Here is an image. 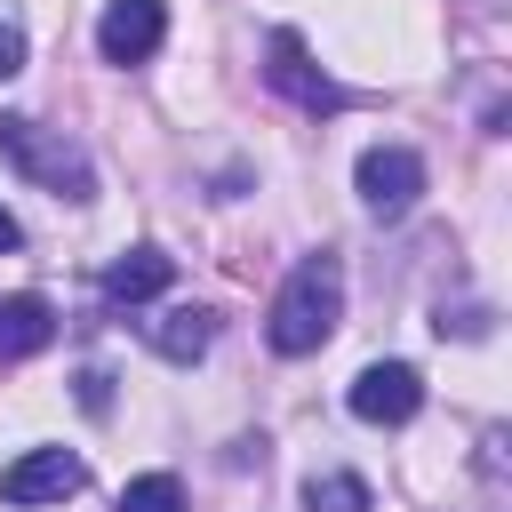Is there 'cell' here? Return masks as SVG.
I'll return each instance as SVG.
<instances>
[{"label": "cell", "instance_id": "cell-3", "mask_svg": "<svg viewBox=\"0 0 512 512\" xmlns=\"http://www.w3.org/2000/svg\"><path fill=\"white\" fill-rule=\"evenodd\" d=\"M88 488V464L72 456V448H24L8 472H0V496L8 504H64V496H80Z\"/></svg>", "mask_w": 512, "mask_h": 512}, {"label": "cell", "instance_id": "cell-13", "mask_svg": "<svg viewBox=\"0 0 512 512\" xmlns=\"http://www.w3.org/2000/svg\"><path fill=\"white\" fill-rule=\"evenodd\" d=\"M8 72H24V24L0 16V80H8Z\"/></svg>", "mask_w": 512, "mask_h": 512}, {"label": "cell", "instance_id": "cell-5", "mask_svg": "<svg viewBox=\"0 0 512 512\" xmlns=\"http://www.w3.org/2000/svg\"><path fill=\"white\" fill-rule=\"evenodd\" d=\"M352 416L360 424H408L416 408H424V376L408 368V360H376V368H360L352 376Z\"/></svg>", "mask_w": 512, "mask_h": 512}, {"label": "cell", "instance_id": "cell-6", "mask_svg": "<svg viewBox=\"0 0 512 512\" xmlns=\"http://www.w3.org/2000/svg\"><path fill=\"white\" fill-rule=\"evenodd\" d=\"M160 40H168V8H160V0H112V8L96 16L104 64H144Z\"/></svg>", "mask_w": 512, "mask_h": 512}, {"label": "cell", "instance_id": "cell-7", "mask_svg": "<svg viewBox=\"0 0 512 512\" xmlns=\"http://www.w3.org/2000/svg\"><path fill=\"white\" fill-rule=\"evenodd\" d=\"M264 80H272L280 96H296L304 112H336V104H344V88L304 56V40H296V32H272V64H264Z\"/></svg>", "mask_w": 512, "mask_h": 512}, {"label": "cell", "instance_id": "cell-14", "mask_svg": "<svg viewBox=\"0 0 512 512\" xmlns=\"http://www.w3.org/2000/svg\"><path fill=\"white\" fill-rule=\"evenodd\" d=\"M16 240H24V232H16V216L0 208V248H16Z\"/></svg>", "mask_w": 512, "mask_h": 512}, {"label": "cell", "instance_id": "cell-10", "mask_svg": "<svg viewBox=\"0 0 512 512\" xmlns=\"http://www.w3.org/2000/svg\"><path fill=\"white\" fill-rule=\"evenodd\" d=\"M48 336H56L48 296H0V360H32L48 352Z\"/></svg>", "mask_w": 512, "mask_h": 512}, {"label": "cell", "instance_id": "cell-8", "mask_svg": "<svg viewBox=\"0 0 512 512\" xmlns=\"http://www.w3.org/2000/svg\"><path fill=\"white\" fill-rule=\"evenodd\" d=\"M144 344L160 352V360H200L208 344H216V312H200V304H168L160 320H144Z\"/></svg>", "mask_w": 512, "mask_h": 512}, {"label": "cell", "instance_id": "cell-9", "mask_svg": "<svg viewBox=\"0 0 512 512\" xmlns=\"http://www.w3.org/2000/svg\"><path fill=\"white\" fill-rule=\"evenodd\" d=\"M168 280H176V264H168L160 248H128V256L104 264V296H112V304H152Z\"/></svg>", "mask_w": 512, "mask_h": 512}, {"label": "cell", "instance_id": "cell-4", "mask_svg": "<svg viewBox=\"0 0 512 512\" xmlns=\"http://www.w3.org/2000/svg\"><path fill=\"white\" fill-rule=\"evenodd\" d=\"M352 184H360V200H368L376 216H408L416 192H424V160H416L408 144H376V152H360Z\"/></svg>", "mask_w": 512, "mask_h": 512}, {"label": "cell", "instance_id": "cell-1", "mask_svg": "<svg viewBox=\"0 0 512 512\" xmlns=\"http://www.w3.org/2000/svg\"><path fill=\"white\" fill-rule=\"evenodd\" d=\"M336 320H344V264L336 256H304L280 280V296L264 312V336H272L280 360H304V352H320L336 336Z\"/></svg>", "mask_w": 512, "mask_h": 512}, {"label": "cell", "instance_id": "cell-2", "mask_svg": "<svg viewBox=\"0 0 512 512\" xmlns=\"http://www.w3.org/2000/svg\"><path fill=\"white\" fill-rule=\"evenodd\" d=\"M0 152H8L32 184H48V192H64V200H88V192H96V168H88V152H80L64 128H40V120H24V112H0Z\"/></svg>", "mask_w": 512, "mask_h": 512}, {"label": "cell", "instance_id": "cell-11", "mask_svg": "<svg viewBox=\"0 0 512 512\" xmlns=\"http://www.w3.org/2000/svg\"><path fill=\"white\" fill-rule=\"evenodd\" d=\"M304 512H368V480H352V472H312V480H304Z\"/></svg>", "mask_w": 512, "mask_h": 512}, {"label": "cell", "instance_id": "cell-12", "mask_svg": "<svg viewBox=\"0 0 512 512\" xmlns=\"http://www.w3.org/2000/svg\"><path fill=\"white\" fill-rule=\"evenodd\" d=\"M120 512H184V488H176L168 472H144V480H128Z\"/></svg>", "mask_w": 512, "mask_h": 512}]
</instances>
